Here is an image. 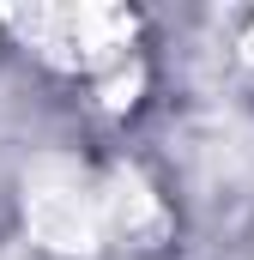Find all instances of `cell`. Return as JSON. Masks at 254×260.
Instances as JSON below:
<instances>
[{
  "instance_id": "cell-1",
  "label": "cell",
  "mask_w": 254,
  "mask_h": 260,
  "mask_svg": "<svg viewBox=\"0 0 254 260\" xmlns=\"http://www.w3.org/2000/svg\"><path fill=\"white\" fill-rule=\"evenodd\" d=\"M24 224L55 254H91L103 242V230H109L103 188H91L73 164H43L24 182Z\"/></svg>"
},
{
  "instance_id": "cell-2",
  "label": "cell",
  "mask_w": 254,
  "mask_h": 260,
  "mask_svg": "<svg viewBox=\"0 0 254 260\" xmlns=\"http://www.w3.org/2000/svg\"><path fill=\"white\" fill-rule=\"evenodd\" d=\"M12 24L55 67H103L133 37V18L103 12V6H37V12H18Z\"/></svg>"
},
{
  "instance_id": "cell-3",
  "label": "cell",
  "mask_w": 254,
  "mask_h": 260,
  "mask_svg": "<svg viewBox=\"0 0 254 260\" xmlns=\"http://www.w3.org/2000/svg\"><path fill=\"white\" fill-rule=\"evenodd\" d=\"M103 212H109V224L127 230V236H157V230H164V206H157V194H151L133 170H115V176H109Z\"/></svg>"
},
{
  "instance_id": "cell-4",
  "label": "cell",
  "mask_w": 254,
  "mask_h": 260,
  "mask_svg": "<svg viewBox=\"0 0 254 260\" xmlns=\"http://www.w3.org/2000/svg\"><path fill=\"white\" fill-rule=\"evenodd\" d=\"M248 61H254V37H248Z\"/></svg>"
}]
</instances>
